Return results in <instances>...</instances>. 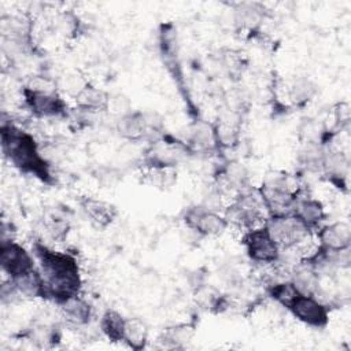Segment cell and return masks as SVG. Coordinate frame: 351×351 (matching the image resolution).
<instances>
[{
  "label": "cell",
  "instance_id": "obj_13",
  "mask_svg": "<svg viewBox=\"0 0 351 351\" xmlns=\"http://www.w3.org/2000/svg\"><path fill=\"white\" fill-rule=\"evenodd\" d=\"M80 207L89 222L97 228L108 226L117 217V208L108 202L92 196H84L80 200Z\"/></svg>",
  "mask_w": 351,
  "mask_h": 351
},
{
  "label": "cell",
  "instance_id": "obj_7",
  "mask_svg": "<svg viewBox=\"0 0 351 351\" xmlns=\"http://www.w3.org/2000/svg\"><path fill=\"white\" fill-rule=\"evenodd\" d=\"M302 324L322 329L329 322V306L314 295L296 293L285 307Z\"/></svg>",
  "mask_w": 351,
  "mask_h": 351
},
{
  "label": "cell",
  "instance_id": "obj_21",
  "mask_svg": "<svg viewBox=\"0 0 351 351\" xmlns=\"http://www.w3.org/2000/svg\"><path fill=\"white\" fill-rule=\"evenodd\" d=\"M195 329L188 324H177L163 329L159 341L166 348H184L193 337Z\"/></svg>",
  "mask_w": 351,
  "mask_h": 351
},
{
  "label": "cell",
  "instance_id": "obj_15",
  "mask_svg": "<svg viewBox=\"0 0 351 351\" xmlns=\"http://www.w3.org/2000/svg\"><path fill=\"white\" fill-rule=\"evenodd\" d=\"M21 298L25 299H48L47 284L41 271L34 267L33 270L16 277L10 278Z\"/></svg>",
  "mask_w": 351,
  "mask_h": 351
},
{
  "label": "cell",
  "instance_id": "obj_14",
  "mask_svg": "<svg viewBox=\"0 0 351 351\" xmlns=\"http://www.w3.org/2000/svg\"><path fill=\"white\" fill-rule=\"evenodd\" d=\"M289 281L292 282L295 289L303 295L318 296L321 291L319 273L302 259L293 266Z\"/></svg>",
  "mask_w": 351,
  "mask_h": 351
},
{
  "label": "cell",
  "instance_id": "obj_12",
  "mask_svg": "<svg viewBox=\"0 0 351 351\" xmlns=\"http://www.w3.org/2000/svg\"><path fill=\"white\" fill-rule=\"evenodd\" d=\"M321 174L339 188L346 186L348 177V158L346 154L337 148L325 147Z\"/></svg>",
  "mask_w": 351,
  "mask_h": 351
},
{
  "label": "cell",
  "instance_id": "obj_1",
  "mask_svg": "<svg viewBox=\"0 0 351 351\" xmlns=\"http://www.w3.org/2000/svg\"><path fill=\"white\" fill-rule=\"evenodd\" d=\"M32 252L45 280L48 299L60 304L81 292V269L74 255L53 250L43 241H34Z\"/></svg>",
  "mask_w": 351,
  "mask_h": 351
},
{
  "label": "cell",
  "instance_id": "obj_23",
  "mask_svg": "<svg viewBox=\"0 0 351 351\" xmlns=\"http://www.w3.org/2000/svg\"><path fill=\"white\" fill-rule=\"evenodd\" d=\"M315 93V85L307 77L295 78L288 86L289 100L296 106H303L311 100Z\"/></svg>",
  "mask_w": 351,
  "mask_h": 351
},
{
  "label": "cell",
  "instance_id": "obj_24",
  "mask_svg": "<svg viewBox=\"0 0 351 351\" xmlns=\"http://www.w3.org/2000/svg\"><path fill=\"white\" fill-rule=\"evenodd\" d=\"M88 84V81L82 80L81 75H78L77 73H67L62 77L60 80V88L63 92H67V95L75 97L80 90Z\"/></svg>",
  "mask_w": 351,
  "mask_h": 351
},
{
  "label": "cell",
  "instance_id": "obj_25",
  "mask_svg": "<svg viewBox=\"0 0 351 351\" xmlns=\"http://www.w3.org/2000/svg\"><path fill=\"white\" fill-rule=\"evenodd\" d=\"M107 111H110V112L118 115V118H119V117H122V115H125V114H128V112L132 111V108H130V101H129V99H128L125 95H122V93L110 95L108 103H107Z\"/></svg>",
  "mask_w": 351,
  "mask_h": 351
},
{
  "label": "cell",
  "instance_id": "obj_4",
  "mask_svg": "<svg viewBox=\"0 0 351 351\" xmlns=\"http://www.w3.org/2000/svg\"><path fill=\"white\" fill-rule=\"evenodd\" d=\"M270 236L280 245L281 251L293 250L307 241L311 230L302 223L292 213L269 215L263 222Z\"/></svg>",
  "mask_w": 351,
  "mask_h": 351
},
{
  "label": "cell",
  "instance_id": "obj_8",
  "mask_svg": "<svg viewBox=\"0 0 351 351\" xmlns=\"http://www.w3.org/2000/svg\"><path fill=\"white\" fill-rule=\"evenodd\" d=\"M184 223L188 229L207 237L221 236L229 228L225 215L206 204L188 207L184 214Z\"/></svg>",
  "mask_w": 351,
  "mask_h": 351
},
{
  "label": "cell",
  "instance_id": "obj_20",
  "mask_svg": "<svg viewBox=\"0 0 351 351\" xmlns=\"http://www.w3.org/2000/svg\"><path fill=\"white\" fill-rule=\"evenodd\" d=\"M126 319L119 311L114 308H107L99 321V328L101 333L111 341L119 343L123 341L125 337V326Z\"/></svg>",
  "mask_w": 351,
  "mask_h": 351
},
{
  "label": "cell",
  "instance_id": "obj_18",
  "mask_svg": "<svg viewBox=\"0 0 351 351\" xmlns=\"http://www.w3.org/2000/svg\"><path fill=\"white\" fill-rule=\"evenodd\" d=\"M108 97H110V95L107 92H104L103 89H100V88L88 82L80 90V93L74 97V100H75L77 107L81 111L96 112V111L107 110Z\"/></svg>",
  "mask_w": 351,
  "mask_h": 351
},
{
  "label": "cell",
  "instance_id": "obj_10",
  "mask_svg": "<svg viewBox=\"0 0 351 351\" xmlns=\"http://www.w3.org/2000/svg\"><path fill=\"white\" fill-rule=\"evenodd\" d=\"M318 247L339 252L350 250L351 247V226L346 221H336L332 223L322 225L317 229Z\"/></svg>",
  "mask_w": 351,
  "mask_h": 351
},
{
  "label": "cell",
  "instance_id": "obj_3",
  "mask_svg": "<svg viewBox=\"0 0 351 351\" xmlns=\"http://www.w3.org/2000/svg\"><path fill=\"white\" fill-rule=\"evenodd\" d=\"M256 191L267 217L292 213L293 203L299 195L296 184H292L289 176L284 173L267 174Z\"/></svg>",
  "mask_w": 351,
  "mask_h": 351
},
{
  "label": "cell",
  "instance_id": "obj_17",
  "mask_svg": "<svg viewBox=\"0 0 351 351\" xmlns=\"http://www.w3.org/2000/svg\"><path fill=\"white\" fill-rule=\"evenodd\" d=\"M219 184L225 185L226 191L234 192L236 195L251 189L248 170L243 163L236 160H232L223 166L219 173Z\"/></svg>",
  "mask_w": 351,
  "mask_h": 351
},
{
  "label": "cell",
  "instance_id": "obj_16",
  "mask_svg": "<svg viewBox=\"0 0 351 351\" xmlns=\"http://www.w3.org/2000/svg\"><path fill=\"white\" fill-rule=\"evenodd\" d=\"M59 307L63 318L74 326L88 325L92 318V306L81 296V293L66 299L59 304Z\"/></svg>",
  "mask_w": 351,
  "mask_h": 351
},
{
  "label": "cell",
  "instance_id": "obj_9",
  "mask_svg": "<svg viewBox=\"0 0 351 351\" xmlns=\"http://www.w3.org/2000/svg\"><path fill=\"white\" fill-rule=\"evenodd\" d=\"M0 266L8 278H16L36 267L33 252L12 239H1Z\"/></svg>",
  "mask_w": 351,
  "mask_h": 351
},
{
  "label": "cell",
  "instance_id": "obj_5",
  "mask_svg": "<svg viewBox=\"0 0 351 351\" xmlns=\"http://www.w3.org/2000/svg\"><path fill=\"white\" fill-rule=\"evenodd\" d=\"M241 244L250 261L258 265H274L281 259V248L265 225L244 230Z\"/></svg>",
  "mask_w": 351,
  "mask_h": 351
},
{
  "label": "cell",
  "instance_id": "obj_11",
  "mask_svg": "<svg viewBox=\"0 0 351 351\" xmlns=\"http://www.w3.org/2000/svg\"><path fill=\"white\" fill-rule=\"evenodd\" d=\"M292 214L302 222L304 223L311 232L317 230L319 226H322V222L326 218L325 207L324 204L313 197V196H303L298 195L293 207H292Z\"/></svg>",
  "mask_w": 351,
  "mask_h": 351
},
{
  "label": "cell",
  "instance_id": "obj_6",
  "mask_svg": "<svg viewBox=\"0 0 351 351\" xmlns=\"http://www.w3.org/2000/svg\"><path fill=\"white\" fill-rule=\"evenodd\" d=\"M22 95L26 107L37 118H58L67 114V103L52 88L29 85L23 88Z\"/></svg>",
  "mask_w": 351,
  "mask_h": 351
},
{
  "label": "cell",
  "instance_id": "obj_22",
  "mask_svg": "<svg viewBox=\"0 0 351 351\" xmlns=\"http://www.w3.org/2000/svg\"><path fill=\"white\" fill-rule=\"evenodd\" d=\"M148 337L147 326L143 321L137 318H128L126 326H125V337L123 343H126L130 348L141 350L145 347Z\"/></svg>",
  "mask_w": 351,
  "mask_h": 351
},
{
  "label": "cell",
  "instance_id": "obj_19",
  "mask_svg": "<svg viewBox=\"0 0 351 351\" xmlns=\"http://www.w3.org/2000/svg\"><path fill=\"white\" fill-rule=\"evenodd\" d=\"M325 145L319 141H306L299 149L298 162L302 169L310 173H321Z\"/></svg>",
  "mask_w": 351,
  "mask_h": 351
},
{
  "label": "cell",
  "instance_id": "obj_2",
  "mask_svg": "<svg viewBox=\"0 0 351 351\" xmlns=\"http://www.w3.org/2000/svg\"><path fill=\"white\" fill-rule=\"evenodd\" d=\"M0 136L1 151L12 166L25 174L40 178L41 181H49V166L40 155L38 144L30 133L12 122L3 121Z\"/></svg>",
  "mask_w": 351,
  "mask_h": 351
}]
</instances>
